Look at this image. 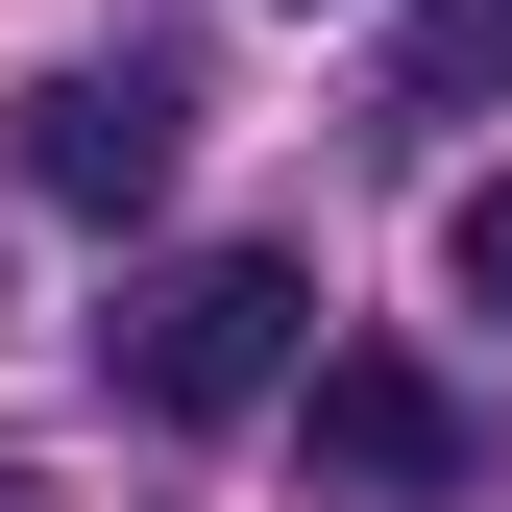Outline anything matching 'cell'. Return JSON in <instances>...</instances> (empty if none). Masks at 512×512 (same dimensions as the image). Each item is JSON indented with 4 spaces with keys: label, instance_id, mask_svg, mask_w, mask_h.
Returning <instances> with one entry per match:
<instances>
[{
    "label": "cell",
    "instance_id": "cell-1",
    "mask_svg": "<svg viewBox=\"0 0 512 512\" xmlns=\"http://www.w3.org/2000/svg\"><path fill=\"white\" fill-rule=\"evenodd\" d=\"M98 366H122V415H244V391L317 366V269H269V244H171V269L98 293Z\"/></svg>",
    "mask_w": 512,
    "mask_h": 512
},
{
    "label": "cell",
    "instance_id": "cell-2",
    "mask_svg": "<svg viewBox=\"0 0 512 512\" xmlns=\"http://www.w3.org/2000/svg\"><path fill=\"white\" fill-rule=\"evenodd\" d=\"M171 147H196L171 49H74V74H25V196H49V220H147Z\"/></svg>",
    "mask_w": 512,
    "mask_h": 512
},
{
    "label": "cell",
    "instance_id": "cell-6",
    "mask_svg": "<svg viewBox=\"0 0 512 512\" xmlns=\"http://www.w3.org/2000/svg\"><path fill=\"white\" fill-rule=\"evenodd\" d=\"M0 512H49V488H25V464H0Z\"/></svg>",
    "mask_w": 512,
    "mask_h": 512
},
{
    "label": "cell",
    "instance_id": "cell-5",
    "mask_svg": "<svg viewBox=\"0 0 512 512\" xmlns=\"http://www.w3.org/2000/svg\"><path fill=\"white\" fill-rule=\"evenodd\" d=\"M439 269H464V317H512V171H488L464 220H439Z\"/></svg>",
    "mask_w": 512,
    "mask_h": 512
},
{
    "label": "cell",
    "instance_id": "cell-4",
    "mask_svg": "<svg viewBox=\"0 0 512 512\" xmlns=\"http://www.w3.org/2000/svg\"><path fill=\"white\" fill-rule=\"evenodd\" d=\"M512 74V0H415V98H488Z\"/></svg>",
    "mask_w": 512,
    "mask_h": 512
},
{
    "label": "cell",
    "instance_id": "cell-3",
    "mask_svg": "<svg viewBox=\"0 0 512 512\" xmlns=\"http://www.w3.org/2000/svg\"><path fill=\"white\" fill-rule=\"evenodd\" d=\"M488 464V415L439 391L415 342H317V488H366V512H415V488H464Z\"/></svg>",
    "mask_w": 512,
    "mask_h": 512
}]
</instances>
